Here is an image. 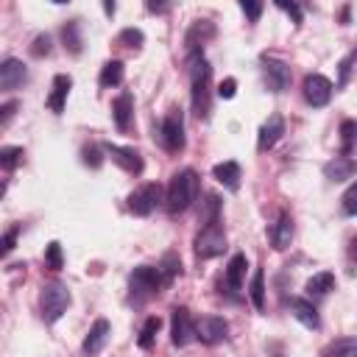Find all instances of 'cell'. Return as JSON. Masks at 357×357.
Returning <instances> with one entry per match:
<instances>
[{
  "label": "cell",
  "mask_w": 357,
  "mask_h": 357,
  "mask_svg": "<svg viewBox=\"0 0 357 357\" xmlns=\"http://www.w3.org/2000/svg\"><path fill=\"white\" fill-rule=\"evenodd\" d=\"M198 198V173L195 170H178L170 184H167V195H165V206L170 215H178L184 209L192 206V201Z\"/></svg>",
  "instance_id": "6da1fadb"
},
{
  "label": "cell",
  "mask_w": 357,
  "mask_h": 357,
  "mask_svg": "<svg viewBox=\"0 0 357 357\" xmlns=\"http://www.w3.org/2000/svg\"><path fill=\"white\" fill-rule=\"evenodd\" d=\"M209 81H212V67L209 61L195 53L190 56V86H192V112L206 120L209 117Z\"/></svg>",
  "instance_id": "7a4b0ae2"
},
{
  "label": "cell",
  "mask_w": 357,
  "mask_h": 357,
  "mask_svg": "<svg viewBox=\"0 0 357 357\" xmlns=\"http://www.w3.org/2000/svg\"><path fill=\"white\" fill-rule=\"evenodd\" d=\"M70 307V290L61 284V282H47L42 284V293H39V312H42V321L45 324H56Z\"/></svg>",
  "instance_id": "3957f363"
},
{
  "label": "cell",
  "mask_w": 357,
  "mask_h": 357,
  "mask_svg": "<svg viewBox=\"0 0 357 357\" xmlns=\"http://www.w3.org/2000/svg\"><path fill=\"white\" fill-rule=\"evenodd\" d=\"M165 279H162V271L159 268H151V265H139V268H134L131 271V276H128V287H131V296L137 298V301H145V298H151L153 293H159V284H162Z\"/></svg>",
  "instance_id": "277c9868"
},
{
  "label": "cell",
  "mask_w": 357,
  "mask_h": 357,
  "mask_svg": "<svg viewBox=\"0 0 357 357\" xmlns=\"http://www.w3.org/2000/svg\"><path fill=\"white\" fill-rule=\"evenodd\" d=\"M159 137L170 153H178L184 148V114H181V109H170L165 114V120L159 126Z\"/></svg>",
  "instance_id": "5b68a950"
},
{
  "label": "cell",
  "mask_w": 357,
  "mask_h": 357,
  "mask_svg": "<svg viewBox=\"0 0 357 357\" xmlns=\"http://www.w3.org/2000/svg\"><path fill=\"white\" fill-rule=\"evenodd\" d=\"M223 251H226V234H223V229L218 223L204 226L198 231V237H195V254L201 259H212V257H220Z\"/></svg>",
  "instance_id": "8992f818"
},
{
  "label": "cell",
  "mask_w": 357,
  "mask_h": 357,
  "mask_svg": "<svg viewBox=\"0 0 357 357\" xmlns=\"http://www.w3.org/2000/svg\"><path fill=\"white\" fill-rule=\"evenodd\" d=\"M198 335H195V321L190 318V310L187 307H173L170 312V340L173 346H187L192 343Z\"/></svg>",
  "instance_id": "52a82bcc"
},
{
  "label": "cell",
  "mask_w": 357,
  "mask_h": 357,
  "mask_svg": "<svg viewBox=\"0 0 357 357\" xmlns=\"http://www.w3.org/2000/svg\"><path fill=\"white\" fill-rule=\"evenodd\" d=\"M162 201V187L159 184H142L128 195V209L139 218H148Z\"/></svg>",
  "instance_id": "ba28073f"
},
{
  "label": "cell",
  "mask_w": 357,
  "mask_h": 357,
  "mask_svg": "<svg viewBox=\"0 0 357 357\" xmlns=\"http://www.w3.org/2000/svg\"><path fill=\"white\" fill-rule=\"evenodd\" d=\"M262 75L271 92H284L290 86V67L276 56H262Z\"/></svg>",
  "instance_id": "9c48e42d"
},
{
  "label": "cell",
  "mask_w": 357,
  "mask_h": 357,
  "mask_svg": "<svg viewBox=\"0 0 357 357\" xmlns=\"http://www.w3.org/2000/svg\"><path fill=\"white\" fill-rule=\"evenodd\" d=\"M301 89H304V98H307L310 106H326V103L332 100V89H335V86H332V81H329L326 75L310 73V75L304 78Z\"/></svg>",
  "instance_id": "30bf717a"
},
{
  "label": "cell",
  "mask_w": 357,
  "mask_h": 357,
  "mask_svg": "<svg viewBox=\"0 0 357 357\" xmlns=\"http://www.w3.org/2000/svg\"><path fill=\"white\" fill-rule=\"evenodd\" d=\"M226 332H229V324H226L220 315H204V318L195 324V335H198V340L206 343V346L220 343V340L226 337Z\"/></svg>",
  "instance_id": "8fae6325"
},
{
  "label": "cell",
  "mask_w": 357,
  "mask_h": 357,
  "mask_svg": "<svg viewBox=\"0 0 357 357\" xmlns=\"http://www.w3.org/2000/svg\"><path fill=\"white\" fill-rule=\"evenodd\" d=\"M109 335H112V326H109V321H106V318H98V321L89 326V332H86V337H84V346H81V351H84L86 357H95V354H100V351H103V346H106V340H109Z\"/></svg>",
  "instance_id": "7c38bea8"
},
{
  "label": "cell",
  "mask_w": 357,
  "mask_h": 357,
  "mask_svg": "<svg viewBox=\"0 0 357 357\" xmlns=\"http://www.w3.org/2000/svg\"><path fill=\"white\" fill-rule=\"evenodd\" d=\"M103 151H106V156H112V162L120 165L126 173H142V156H139L134 148H123V145L106 142Z\"/></svg>",
  "instance_id": "4fadbf2b"
},
{
  "label": "cell",
  "mask_w": 357,
  "mask_h": 357,
  "mask_svg": "<svg viewBox=\"0 0 357 357\" xmlns=\"http://www.w3.org/2000/svg\"><path fill=\"white\" fill-rule=\"evenodd\" d=\"M25 78H28V70H25V64L20 59H6L0 64V89L3 92H11L17 86H22Z\"/></svg>",
  "instance_id": "5bb4252c"
},
{
  "label": "cell",
  "mask_w": 357,
  "mask_h": 357,
  "mask_svg": "<svg viewBox=\"0 0 357 357\" xmlns=\"http://www.w3.org/2000/svg\"><path fill=\"white\" fill-rule=\"evenodd\" d=\"M282 134H284V120H282V114H271L265 123H262V128H259V137H257V151H271L279 139H282Z\"/></svg>",
  "instance_id": "9a60e30c"
},
{
  "label": "cell",
  "mask_w": 357,
  "mask_h": 357,
  "mask_svg": "<svg viewBox=\"0 0 357 357\" xmlns=\"http://www.w3.org/2000/svg\"><path fill=\"white\" fill-rule=\"evenodd\" d=\"M268 240H271V245H273L276 251H284V248L290 245V240H293V218H290L287 212H279V218L271 223Z\"/></svg>",
  "instance_id": "2e32d148"
},
{
  "label": "cell",
  "mask_w": 357,
  "mask_h": 357,
  "mask_svg": "<svg viewBox=\"0 0 357 357\" xmlns=\"http://www.w3.org/2000/svg\"><path fill=\"white\" fill-rule=\"evenodd\" d=\"M287 310H290V315H293L298 324H304L307 329H318V326H321L318 310H315V307H312L307 298H298V296L287 298Z\"/></svg>",
  "instance_id": "e0dca14e"
},
{
  "label": "cell",
  "mask_w": 357,
  "mask_h": 357,
  "mask_svg": "<svg viewBox=\"0 0 357 357\" xmlns=\"http://www.w3.org/2000/svg\"><path fill=\"white\" fill-rule=\"evenodd\" d=\"M354 173H357V162H354L351 156H343V153L324 165V176H326L329 181H335V184H337V181L351 178Z\"/></svg>",
  "instance_id": "ac0fdd59"
},
{
  "label": "cell",
  "mask_w": 357,
  "mask_h": 357,
  "mask_svg": "<svg viewBox=\"0 0 357 357\" xmlns=\"http://www.w3.org/2000/svg\"><path fill=\"white\" fill-rule=\"evenodd\" d=\"M70 86H73V78L70 75H56L53 78V89H50V95H47V109L50 112H56V114H61L64 112V103H67V95H70Z\"/></svg>",
  "instance_id": "d6986e66"
},
{
  "label": "cell",
  "mask_w": 357,
  "mask_h": 357,
  "mask_svg": "<svg viewBox=\"0 0 357 357\" xmlns=\"http://www.w3.org/2000/svg\"><path fill=\"white\" fill-rule=\"evenodd\" d=\"M131 114H134V98H131V92H120V95L114 98V103H112L114 126H117L120 131H128V126H131Z\"/></svg>",
  "instance_id": "ffe728a7"
},
{
  "label": "cell",
  "mask_w": 357,
  "mask_h": 357,
  "mask_svg": "<svg viewBox=\"0 0 357 357\" xmlns=\"http://www.w3.org/2000/svg\"><path fill=\"white\" fill-rule=\"evenodd\" d=\"M212 36H215V25H212L209 20H195L192 28L187 31V39H184V42H187V50L195 56V53H198V45H204V42L212 39Z\"/></svg>",
  "instance_id": "44dd1931"
},
{
  "label": "cell",
  "mask_w": 357,
  "mask_h": 357,
  "mask_svg": "<svg viewBox=\"0 0 357 357\" xmlns=\"http://www.w3.org/2000/svg\"><path fill=\"white\" fill-rule=\"evenodd\" d=\"M212 176H215L226 190H231V192L240 190V178H243V176H240V165H237V162H220V165H215V167H212Z\"/></svg>",
  "instance_id": "7402d4cb"
},
{
  "label": "cell",
  "mask_w": 357,
  "mask_h": 357,
  "mask_svg": "<svg viewBox=\"0 0 357 357\" xmlns=\"http://www.w3.org/2000/svg\"><path fill=\"white\" fill-rule=\"evenodd\" d=\"M245 268H248L245 254H234V257L229 259V268H226V287H229V293H234V290H240V287H243Z\"/></svg>",
  "instance_id": "603a6c76"
},
{
  "label": "cell",
  "mask_w": 357,
  "mask_h": 357,
  "mask_svg": "<svg viewBox=\"0 0 357 357\" xmlns=\"http://www.w3.org/2000/svg\"><path fill=\"white\" fill-rule=\"evenodd\" d=\"M329 290H335V273L321 271V273H312L307 279V293L310 296H326Z\"/></svg>",
  "instance_id": "cb8c5ba5"
},
{
  "label": "cell",
  "mask_w": 357,
  "mask_h": 357,
  "mask_svg": "<svg viewBox=\"0 0 357 357\" xmlns=\"http://www.w3.org/2000/svg\"><path fill=\"white\" fill-rule=\"evenodd\" d=\"M123 61H117V59H112V61H106L103 67H100V86L103 89H109V86H117V84H123Z\"/></svg>",
  "instance_id": "d4e9b609"
},
{
  "label": "cell",
  "mask_w": 357,
  "mask_h": 357,
  "mask_svg": "<svg viewBox=\"0 0 357 357\" xmlns=\"http://www.w3.org/2000/svg\"><path fill=\"white\" fill-rule=\"evenodd\" d=\"M354 354H357V337H335L324 349V357H354Z\"/></svg>",
  "instance_id": "484cf974"
},
{
  "label": "cell",
  "mask_w": 357,
  "mask_h": 357,
  "mask_svg": "<svg viewBox=\"0 0 357 357\" xmlns=\"http://www.w3.org/2000/svg\"><path fill=\"white\" fill-rule=\"evenodd\" d=\"M248 298L257 310H265V273H262V268H257L251 282H248Z\"/></svg>",
  "instance_id": "4316f807"
},
{
  "label": "cell",
  "mask_w": 357,
  "mask_h": 357,
  "mask_svg": "<svg viewBox=\"0 0 357 357\" xmlns=\"http://www.w3.org/2000/svg\"><path fill=\"white\" fill-rule=\"evenodd\" d=\"M218 215H220V198L215 192H206L204 201H201V223L209 226V223H218Z\"/></svg>",
  "instance_id": "83f0119b"
},
{
  "label": "cell",
  "mask_w": 357,
  "mask_h": 357,
  "mask_svg": "<svg viewBox=\"0 0 357 357\" xmlns=\"http://www.w3.org/2000/svg\"><path fill=\"white\" fill-rule=\"evenodd\" d=\"M61 39H64V47H70V53H81V25H78V20H70L64 28H61Z\"/></svg>",
  "instance_id": "f1b7e54d"
},
{
  "label": "cell",
  "mask_w": 357,
  "mask_h": 357,
  "mask_svg": "<svg viewBox=\"0 0 357 357\" xmlns=\"http://www.w3.org/2000/svg\"><path fill=\"white\" fill-rule=\"evenodd\" d=\"M357 145V120H343L340 123V151L343 156H349Z\"/></svg>",
  "instance_id": "f546056e"
},
{
  "label": "cell",
  "mask_w": 357,
  "mask_h": 357,
  "mask_svg": "<svg viewBox=\"0 0 357 357\" xmlns=\"http://www.w3.org/2000/svg\"><path fill=\"white\" fill-rule=\"evenodd\" d=\"M159 326H162V321H159L156 315H151V318L142 324V329H139V337H137L139 349H151V343H153V337H156Z\"/></svg>",
  "instance_id": "4dcf8cb0"
},
{
  "label": "cell",
  "mask_w": 357,
  "mask_h": 357,
  "mask_svg": "<svg viewBox=\"0 0 357 357\" xmlns=\"http://www.w3.org/2000/svg\"><path fill=\"white\" fill-rule=\"evenodd\" d=\"M22 148L20 145H6V148H0V167L3 170H14L20 162H22Z\"/></svg>",
  "instance_id": "1f68e13d"
},
{
  "label": "cell",
  "mask_w": 357,
  "mask_h": 357,
  "mask_svg": "<svg viewBox=\"0 0 357 357\" xmlns=\"http://www.w3.org/2000/svg\"><path fill=\"white\" fill-rule=\"evenodd\" d=\"M103 153H106V151H103V148H98V145H84V148H81V162H84L86 167H92V170H95V167H100V165H103Z\"/></svg>",
  "instance_id": "d6a6232c"
},
{
  "label": "cell",
  "mask_w": 357,
  "mask_h": 357,
  "mask_svg": "<svg viewBox=\"0 0 357 357\" xmlns=\"http://www.w3.org/2000/svg\"><path fill=\"white\" fill-rule=\"evenodd\" d=\"M340 212H343V215H349V218H351V215H357V181H354V184L340 195Z\"/></svg>",
  "instance_id": "836d02e7"
},
{
  "label": "cell",
  "mask_w": 357,
  "mask_h": 357,
  "mask_svg": "<svg viewBox=\"0 0 357 357\" xmlns=\"http://www.w3.org/2000/svg\"><path fill=\"white\" fill-rule=\"evenodd\" d=\"M45 262H47V268H53V271H59L61 265H64V257H61V245L53 240V243H47V248H45Z\"/></svg>",
  "instance_id": "e575fe53"
},
{
  "label": "cell",
  "mask_w": 357,
  "mask_h": 357,
  "mask_svg": "<svg viewBox=\"0 0 357 357\" xmlns=\"http://www.w3.org/2000/svg\"><path fill=\"white\" fill-rule=\"evenodd\" d=\"M142 39H145V36H142V31H139V28H123V31H120V36H117V42H120V45H126V47H139V45H142Z\"/></svg>",
  "instance_id": "d590c367"
},
{
  "label": "cell",
  "mask_w": 357,
  "mask_h": 357,
  "mask_svg": "<svg viewBox=\"0 0 357 357\" xmlns=\"http://www.w3.org/2000/svg\"><path fill=\"white\" fill-rule=\"evenodd\" d=\"M159 271H162V279L165 282H170L178 271H181V262H178V257H173V254H167L165 259H162V265H159Z\"/></svg>",
  "instance_id": "8d00e7d4"
},
{
  "label": "cell",
  "mask_w": 357,
  "mask_h": 357,
  "mask_svg": "<svg viewBox=\"0 0 357 357\" xmlns=\"http://www.w3.org/2000/svg\"><path fill=\"white\" fill-rule=\"evenodd\" d=\"M354 59H357V53H349V56L340 59V64H337V86H346V81H349V75H351Z\"/></svg>",
  "instance_id": "74e56055"
},
{
  "label": "cell",
  "mask_w": 357,
  "mask_h": 357,
  "mask_svg": "<svg viewBox=\"0 0 357 357\" xmlns=\"http://www.w3.org/2000/svg\"><path fill=\"white\" fill-rule=\"evenodd\" d=\"M50 45H53L50 36H47V33H39V36L33 39V45H31V56H36V59H39V56H47V53H50Z\"/></svg>",
  "instance_id": "f35d334b"
},
{
  "label": "cell",
  "mask_w": 357,
  "mask_h": 357,
  "mask_svg": "<svg viewBox=\"0 0 357 357\" xmlns=\"http://www.w3.org/2000/svg\"><path fill=\"white\" fill-rule=\"evenodd\" d=\"M240 8H243V14H245L251 22H257L259 14H262V3H259V0H243Z\"/></svg>",
  "instance_id": "ab89813d"
},
{
  "label": "cell",
  "mask_w": 357,
  "mask_h": 357,
  "mask_svg": "<svg viewBox=\"0 0 357 357\" xmlns=\"http://www.w3.org/2000/svg\"><path fill=\"white\" fill-rule=\"evenodd\" d=\"M234 92H237V81H234V78H223V81L218 84V95H220L223 100L234 98Z\"/></svg>",
  "instance_id": "60d3db41"
},
{
  "label": "cell",
  "mask_w": 357,
  "mask_h": 357,
  "mask_svg": "<svg viewBox=\"0 0 357 357\" xmlns=\"http://www.w3.org/2000/svg\"><path fill=\"white\" fill-rule=\"evenodd\" d=\"M17 234H20V226H11L6 234H3V254H11L14 243H17Z\"/></svg>",
  "instance_id": "b9f144b4"
},
{
  "label": "cell",
  "mask_w": 357,
  "mask_h": 357,
  "mask_svg": "<svg viewBox=\"0 0 357 357\" xmlns=\"http://www.w3.org/2000/svg\"><path fill=\"white\" fill-rule=\"evenodd\" d=\"M276 6H279V8H284V11H287V14L293 17V22H296V25H301V8H298L296 3H287V0H279Z\"/></svg>",
  "instance_id": "7bdbcfd3"
},
{
  "label": "cell",
  "mask_w": 357,
  "mask_h": 357,
  "mask_svg": "<svg viewBox=\"0 0 357 357\" xmlns=\"http://www.w3.org/2000/svg\"><path fill=\"white\" fill-rule=\"evenodd\" d=\"M17 106H20L17 100L3 103V109H0V112H3V114H0V126H8V120H11V117H14V112H17Z\"/></svg>",
  "instance_id": "ee69618b"
},
{
  "label": "cell",
  "mask_w": 357,
  "mask_h": 357,
  "mask_svg": "<svg viewBox=\"0 0 357 357\" xmlns=\"http://www.w3.org/2000/svg\"><path fill=\"white\" fill-rule=\"evenodd\" d=\"M167 6L165 3H148V11H165Z\"/></svg>",
  "instance_id": "f6af8a7d"
},
{
  "label": "cell",
  "mask_w": 357,
  "mask_h": 357,
  "mask_svg": "<svg viewBox=\"0 0 357 357\" xmlns=\"http://www.w3.org/2000/svg\"><path fill=\"white\" fill-rule=\"evenodd\" d=\"M103 11H106V14H114V11H117V6H114V3H103Z\"/></svg>",
  "instance_id": "bcb514c9"
},
{
  "label": "cell",
  "mask_w": 357,
  "mask_h": 357,
  "mask_svg": "<svg viewBox=\"0 0 357 357\" xmlns=\"http://www.w3.org/2000/svg\"><path fill=\"white\" fill-rule=\"evenodd\" d=\"M351 254H357V237L351 240Z\"/></svg>",
  "instance_id": "7dc6e473"
}]
</instances>
